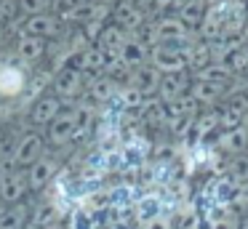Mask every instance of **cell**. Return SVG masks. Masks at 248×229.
I'll return each instance as SVG.
<instances>
[{
  "label": "cell",
  "mask_w": 248,
  "mask_h": 229,
  "mask_svg": "<svg viewBox=\"0 0 248 229\" xmlns=\"http://www.w3.org/2000/svg\"><path fill=\"white\" fill-rule=\"evenodd\" d=\"M30 221V208L27 205H6L0 211V229H24Z\"/></svg>",
  "instance_id": "cell-23"
},
{
  "label": "cell",
  "mask_w": 248,
  "mask_h": 229,
  "mask_svg": "<svg viewBox=\"0 0 248 229\" xmlns=\"http://www.w3.org/2000/svg\"><path fill=\"white\" fill-rule=\"evenodd\" d=\"M155 3V11H168V8H176L179 0H152Z\"/></svg>",
  "instance_id": "cell-30"
},
{
  "label": "cell",
  "mask_w": 248,
  "mask_h": 229,
  "mask_svg": "<svg viewBox=\"0 0 248 229\" xmlns=\"http://www.w3.org/2000/svg\"><path fill=\"white\" fill-rule=\"evenodd\" d=\"M216 149L230 154V157L248 152V122H243V125H237V128H230V131H219V136H216Z\"/></svg>",
  "instance_id": "cell-13"
},
{
  "label": "cell",
  "mask_w": 248,
  "mask_h": 229,
  "mask_svg": "<svg viewBox=\"0 0 248 229\" xmlns=\"http://www.w3.org/2000/svg\"><path fill=\"white\" fill-rule=\"evenodd\" d=\"M43 152H46L43 133L30 131V133H24V136H19V141L14 144V149H11L8 157H11V163L16 165V168L27 170L32 163H38V160L43 157Z\"/></svg>",
  "instance_id": "cell-4"
},
{
  "label": "cell",
  "mask_w": 248,
  "mask_h": 229,
  "mask_svg": "<svg viewBox=\"0 0 248 229\" xmlns=\"http://www.w3.org/2000/svg\"><path fill=\"white\" fill-rule=\"evenodd\" d=\"M128 32L125 30H120L118 24H104V30L99 32V37H96V43H93V46H99L102 48L104 53H120V48L125 46V43H128Z\"/></svg>",
  "instance_id": "cell-19"
},
{
  "label": "cell",
  "mask_w": 248,
  "mask_h": 229,
  "mask_svg": "<svg viewBox=\"0 0 248 229\" xmlns=\"http://www.w3.org/2000/svg\"><path fill=\"white\" fill-rule=\"evenodd\" d=\"M118 91H120V85H118V80H112V77H107V75H102V77H93V80H88L86 83V96H88V101H91L93 107H107L109 101L118 96Z\"/></svg>",
  "instance_id": "cell-15"
},
{
  "label": "cell",
  "mask_w": 248,
  "mask_h": 229,
  "mask_svg": "<svg viewBox=\"0 0 248 229\" xmlns=\"http://www.w3.org/2000/svg\"><path fill=\"white\" fill-rule=\"evenodd\" d=\"M6 40V24H0V43Z\"/></svg>",
  "instance_id": "cell-31"
},
{
  "label": "cell",
  "mask_w": 248,
  "mask_h": 229,
  "mask_svg": "<svg viewBox=\"0 0 248 229\" xmlns=\"http://www.w3.org/2000/svg\"><path fill=\"white\" fill-rule=\"evenodd\" d=\"M208 229H240V218L232 216L230 211H224V213H219V216L208 224Z\"/></svg>",
  "instance_id": "cell-28"
},
{
  "label": "cell",
  "mask_w": 248,
  "mask_h": 229,
  "mask_svg": "<svg viewBox=\"0 0 248 229\" xmlns=\"http://www.w3.org/2000/svg\"><path fill=\"white\" fill-rule=\"evenodd\" d=\"M72 67H78L83 75H86V83L93 77H102V75H107V53L102 51L99 46H88L86 51H80L75 56V64Z\"/></svg>",
  "instance_id": "cell-10"
},
{
  "label": "cell",
  "mask_w": 248,
  "mask_h": 229,
  "mask_svg": "<svg viewBox=\"0 0 248 229\" xmlns=\"http://www.w3.org/2000/svg\"><path fill=\"white\" fill-rule=\"evenodd\" d=\"M27 192H30L27 173L22 168H16L11 163V157H6V163L0 165V202L3 205H19Z\"/></svg>",
  "instance_id": "cell-2"
},
{
  "label": "cell",
  "mask_w": 248,
  "mask_h": 229,
  "mask_svg": "<svg viewBox=\"0 0 248 229\" xmlns=\"http://www.w3.org/2000/svg\"><path fill=\"white\" fill-rule=\"evenodd\" d=\"M227 179L237 181V184H248V152L230 157V163H227Z\"/></svg>",
  "instance_id": "cell-24"
},
{
  "label": "cell",
  "mask_w": 248,
  "mask_h": 229,
  "mask_svg": "<svg viewBox=\"0 0 248 229\" xmlns=\"http://www.w3.org/2000/svg\"><path fill=\"white\" fill-rule=\"evenodd\" d=\"M51 88H54V96H59L62 101H78L86 93V75L78 67H72V64L62 67L51 77Z\"/></svg>",
  "instance_id": "cell-3"
},
{
  "label": "cell",
  "mask_w": 248,
  "mask_h": 229,
  "mask_svg": "<svg viewBox=\"0 0 248 229\" xmlns=\"http://www.w3.org/2000/svg\"><path fill=\"white\" fill-rule=\"evenodd\" d=\"M3 61H6V53H0V67H3Z\"/></svg>",
  "instance_id": "cell-33"
},
{
  "label": "cell",
  "mask_w": 248,
  "mask_h": 229,
  "mask_svg": "<svg viewBox=\"0 0 248 229\" xmlns=\"http://www.w3.org/2000/svg\"><path fill=\"white\" fill-rule=\"evenodd\" d=\"M160 216H168L166 213V202H163V192H144V195L136 197L134 202V221L139 227L155 221Z\"/></svg>",
  "instance_id": "cell-9"
},
{
  "label": "cell",
  "mask_w": 248,
  "mask_h": 229,
  "mask_svg": "<svg viewBox=\"0 0 248 229\" xmlns=\"http://www.w3.org/2000/svg\"><path fill=\"white\" fill-rule=\"evenodd\" d=\"M75 138H78L75 115H72V109H67L48 125V141L54 144V147H67V144L75 141Z\"/></svg>",
  "instance_id": "cell-14"
},
{
  "label": "cell",
  "mask_w": 248,
  "mask_h": 229,
  "mask_svg": "<svg viewBox=\"0 0 248 229\" xmlns=\"http://www.w3.org/2000/svg\"><path fill=\"white\" fill-rule=\"evenodd\" d=\"M216 56H214V48H211V43L205 40H192L187 48V69H192V72H200V69H205L208 64H214Z\"/></svg>",
  "instance_id": "cell-20"
},
{
  "label": "cell",
  "mask_w": 248,
  "mask_h": 229,
  "mask_svg": "<svg viewBox=\"0 0 248 229\" xmlns=\"http://www.w3.org/2000/svg\"><path fill=\"white\" fill-rule=\"evenodd\" d=\"M24 173H27V186H30V189H32V192H43L46 186L54 184L56 176H59L62 170H59V163H56L51 154H43V157H40L38 163L30 165Z\"/></svg>",
  "instance_id": "cell-8"
},
{
  "label": "cell",
  "mask_w": 248,
  "mask_h": 229,
  "mask_svg": "<svg viewBox=\"0 0 248 229\" xmlns=\"http://www.w3.org/2000/svg\"><path fill=\"white\" fill-rule=\"evenodd\" d=\"M150 64L160 75H179L187 72V48L173 46H155L150 51Z\"/></svg>",
  "instance_id": "cell-5"
},
{
  "label": "cell",
  "mask_w": 248,
  "mask_h": 229,
  "mask_svg": "<svg viewBox=\"0 0 248 229\" xmlns=\"http://www.w3.org/2000/svg\"><path fill=\"white\" fill-rule=\"evenodd\" d=\"M30 83V67L19 61L14 53H6V61L0 67V99L16 101L24 96V88Z\"/></svg>",
  "instance_id": "cell-1"
},
{
  "label": "cell",
  "mask_w": 248,
  "mask_h": 229,
  "mask_svg": "<svg viewBox=\"0 0 248 229\" xmlns=\"http://www.w3.org/2000/svg\"><path fill=\"white\" fill-rule=\"evenodd\" d=\"M56 8H75V5H83V3H91V0H54Z\"/></svg>",
  "instance_id": "cell-29"
},
{
  "label": "cell",
  "mask_w": 248,
  "mask_h": 229,
  "mask_svg": "<svg viewBox=\"0 0 248 229\" xmlns=\"http://www.w3.org/2000/svg\"><path fill=\"white\" fill-rule=\"evenodd\" d=\"M46 83L48 80L43 77V75H38V77H30V83H27V88H24V96H22V109L27 107V112H30V107L35 104V101L43 96V88H46Z\"/></svg>",
  "instance_id": "cell-25"
},
{
  "label": "cell",
  "mask_w": 248,
  "mask_h": 229,
  "mask_svg": "<svg viewBox=\"0 0 248 229\" xmlns=\"http://www.w3.org/2000/svg\"><path fill=\"white\" fill-rule=\"evenodd\" d=\"M0 128H3V112H0Z\"/></svg>",
  "instance_id": "cell-34"
},
{
  "label": "cell",
  "mask_w": 248,
  "mask_h": 229,
  "mask_svg": "<svg viewBox=\"0 0 248 229\" xmlns=\"http://www.w3.org/2000/svg\"><path fill=\"white\" fill-rule=\"evenodd\" d=\"M19 5L16 0H0V24H11V21L19 19Z\"/></svg>",
  "instance_id": "cell-27"
},
{
  "label": "cell",
  "mask_w": 248,
  "mask_h": 229,
  "mask_svg": "<svg viewBox=\"0 0 248 229\" xmlns=\"http://www.w3.org/2000/svg\"><path fill=\"white\" fill-rule=\"evenodd\" d=\"M189 83L192 80L187 77V72H179V75H160V88H157V99L163 104L173 99H182V96L189 93Z\"/></svg>",
  "instance_id": "cell-17"
},
{
  "label": "cell",
  "mask_w": 248,
  "mask_h": 229,
  "mask_svg": "<svg viewBox=\"0 0 248 229\" xmlns=\"http://www.w3.org/2000/svg\"><path fill=\"white\" fill-rule=\"evenodd\" d=\"M19 14L22 16H38V14H51L54 8V0H16Z\"/></svg>",
  "instance_id": "cell-26"
},
{
  "label": "cell",
  "mask_w": 248,
  "mask_h": 229,
  "mask_svg": "<svg viewBox=\"0 0 248 229\" xmlns=\"http://www.w3.org/2000/svg\"><path fill=\"white\" fill-rule=\"evenodd\" d=\"M125 85L136 88L144 99H152V96H157V88H160V72L147 61V64H141V67L131 69L128 83H125Z\"/></svg>",
  "instance_id": "cell-12"
},
{
  "label": "cell",
  "mask_w": 248,
  "mask_h": 229,
  "mask_svg": "<svg viewBox=\"0 0 248 229\" xmlns=\"http://www.w3.org/2000/svg\"><path fill=\"white\" fill-rule=\"evenodd\" d=\"M62 32V21L56 14H38V16H19V35L51 40Z\"/></svg>",
  "instance_id": "cell-6"
},
{
  "label": "cell",
  "mask_w": 248,
  "mask_h": 229,
  "mask_svg": "<svg viewBox=\"0 0 248 229\" xmlns=\"http://www.w3.org/2000/svg\"><path fill=\"white\" fill-rule=\"evenodd\" d=\"M189 96H192L200 107H214L219 99L227 96V88L224 85H216V83H208V80L192 77V83H189Z\"/></svg>",
  "instance_id": "cell-18"
},
{
  "label": "cell",
  "mask_w": 248,
  "mask_h": 229,
  "mask_svg": "<svg viewBox=\"0 0 248 229\" xmlns=\"http://www.w3.org/2000/svg\"><path fill=\"white\" fill-rule=\"evenodd\" d=\"M48 40H40V37H30V35H19L16 43H14V56L24 64L40 61V59L48 53Z\"/></svg>",
  "instance_id": "cell-16"
},
{
  "label": "cell",
  "mask_w": 248,
  "mask_h": 229,
  "mask_svg": "<svg viewBox=\"0 0 248 229\" xmlns=\"http://www.w3.org/2000/svg\"><path fill=\"white\" fill-rule=\"evenodd\" d=\"M150 51H152L150 46H144L141 40H136V37L131 35L128 43L120 48V59H123V64L128 69H136V67H141V64L150 61Z\"/></svg>",
  "instance_id": "cell-21"
},
{
  "label": "cell",
  "mask_w": 248,
  "mask_h": 229,
  "mask_svg": "<svg viewBox=\"0 0 248 229\" xmlns=\"http://www.w3.org/2000/svg\"><path fill=\"white\" fill-rule=\"evenodd\" d=\"M62 112H64V101L54 93H43L32 107H30V120H32L35 125L46 128V125H51Z\"/></svg>",
  "instance_id": "cell-11"
},
{
  "label": "cell",
  "mask_w": 248,
  "mask_h": 229,
  "mask_svg": "<svg viewBox=\"0 0 248 229\" xmlns=\"http://www.w3.org/2000/svg\"><path fill=\"white\" fill-rule=\"evenodd\" d=\"M208 14V0H182L176 5V16L187 27H198Z\"/></svg>",
  "instance_id": "cell-22"
},
{
  "label": "cell",
  "mask_w": 248,
  "mask_h": 229,
  "mask_svg": "<svg viewBox=\"0 0 248 229\" xmlns=\"http://www.w3.org/2000/svg\"><path fill=\"white\" fill-rule=\"evenodd\" d=\"M3 163H6V149L0 147V165H3Z\"/></svg>",
  "instance_id": "cell-32"
},
{
  "label": "cell",
  "mask_w": 248,
  "mask_h": 229,
  "mask_svg": "<svg viewBox=\"0 0 248 229\" xmlns=\"http://www.w3.org/2000/svg\"><path fill=\"white\" fill-rule=\"evenodd\" d=\"M109 14H112V24H118L128 35H134L136 30H141L147 24V14L136 0H115Z\"/></svg>",
  "instance_id": "cell-7"
}]
</instances>
